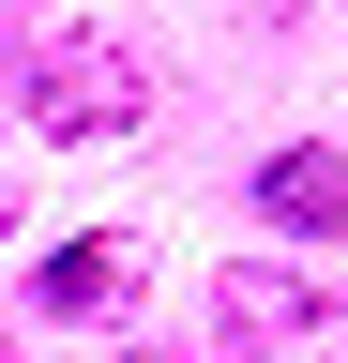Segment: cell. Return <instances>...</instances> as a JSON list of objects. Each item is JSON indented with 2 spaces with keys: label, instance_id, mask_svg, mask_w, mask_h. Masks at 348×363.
<instances>
[{
  "label": "cell",
  "instance_id": "6da1fadb",
  "mask_svg": "<svg viewBox=\"0 0 348 363\" xmlns=\"http://www.w3.org/2000/svg\"><path fill=\"white\" fill-rule=\"evenodd\" d=\"M228 348L242 363H348V303H318V288H288V272H228Z\"/></svg>",
  "mask_w": 348,
  "mask_h": 363
},
{
  "label": "cell",
  "instance_id": "7a4b0ae2",
  "mask_svg": "<svg viewBox=\"0 0 348 363\" xmlns=\"http://www.w3.org/2000/svg\"><path fill=\"white\" fill-rule=\"evenodd\" d=\"M152 106V76L121 61V45H46V61H30V121L46 136H121Z\"/></svg>",
  "mask_w": 348,
  "mask_h": 363
},
{
  "label": "cell",
  "instance_id": "3957f363",
  "mask_svg": "<svg viewBox=\"0 0 348 363\" xmlns=\"http://www.w3.org/2000/svg\"><path fill=\"white\" fill-rule=\"evenodd\" d=\"M30 303L46 318H121L137 303V242H61L46 272H30Z\"/></svg>",
  "mask_w": 348,
  "mask_h": 363
},
{
  "label": "cell",
  "instance_id": "277c9868",
  "mask_svg": "<svg viewBox=\"0 0 348 363\" xmlns=\"http://www.w3.org/2000/svg\"><path fill=\"white\" fill-rule=\"evenodd\" d=\"M257 197H273V227H348V152H318V136H303V152L257 167Z\"/></svg>",
  "mask_w": 348,
  "mask_h": 363
}]
</instances>
